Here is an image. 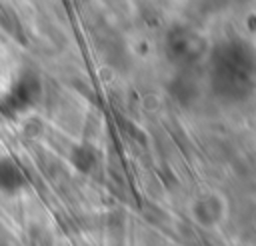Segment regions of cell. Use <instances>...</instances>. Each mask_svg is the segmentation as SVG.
Returning a JSON list of instances; mask_svg holds the SVG:
<instances>
[{
    "mask_svg": "<svg viewBox=\"0 0 256 246\" xmlns=\"http://www.w3.org/2000/svg\"><path fill=\"white\" fill-rule=\"evenodd\" d=\"M94 160H96V156H94V152H92V148H76V152H74V162H76V166L80 168V170H90L92 168V164H94Z\"/></svg>",
    "mask_w": 256,
    "mask_h": 246,
    "instance_id": "5",
    "label": "cell"
},
{
    "mask_svg": "<svg viewBox=\"0 0 256 246\" xmlns=\"http://www.w3.org/2000/svg\"><path fill=\"white\" fill-rule=\"evenodd\" d=\"M208 84L226 104L248 100L256 92V50L244 40L218 42L208 56Z\"/></svg>",
    "mask_w": 256,
    "mask_h": 246,
    "instance_id": "1",
    "label": "cell"
},
{
    "mask_svg": "<svg viewBox=\"0 0 256 246\" xmlns=\"http://www.w3.org/2000/svg\"><path fill=\"white\" fill-rule=\"evenodd\" d=\"M226 212L224 200L218 194H204L192 204V216L200 226H216Z\"/></svg>",
    "mask_w": 256,
    "mask_h": 246,
    "instance_id": "3",
    "label": "cell"
},
{
    "mask_svg": "<svg viewBox=\"0 0 256 246\" xmlns=\"http://www.w3.org/2000/svg\"><path fill=\"white\" fill-rule=\"evenodd\" d=\"M168 92L170 96L180 104V106H190L198 98V82L192 78L190 70H180L170 82H168Z\"/></svg>",
    "mask_w": 256,
    "mask_h": 246,
    "instance_id": "4",
    "label": "cell"
},
{
    "mask_svg": "<svg viewBox=\"0 0 256 246\" xmlns=\"http://www.w3.org/2000/svg\"><path fill=\"white\" fill-rule=\"evenodd\" d=\"M230 0H200V6L204 12H214V10H220L228 4Z\"/></svg>",
    "mask_w": 256,
    "mask_h": 246,
    "instance_id": "6",
    "label": "cell"
},
{
    "mask_svg": "<svg viewBox=\"0 0 256 246\" xmlns=\"http://www.w3.org/2000/svg\"><path fill=\"white\" fill-rule=\"evenodd\" d=\"M166 58L180 70H192L208 54L204 36L186 24H176L166 32L164 38Z\"/></svg>",
    "mask_w": 256,
    "mask_h": 246,
    "instance_id": "2",
    "label": "cell"
}]
</instances>
